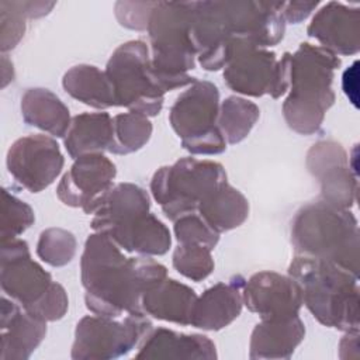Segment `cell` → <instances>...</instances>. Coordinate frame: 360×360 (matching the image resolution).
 <instances>
[{
  "mask_svg": "<svg viewBox=\"0 0 360 360\" xmlns=\"http://www.w3.org/2000/svg\"><path fill=\"white\" fill-rule=\"evenodd\" d=\"M197 212L218 233L240 226L249 217L248 198L228 181L204 198Z\"/></svg>",
  "mask_w": 360,
  "mask_h": 360,
  "instance_id": "27",
  "label": "cell"
},
{
  "mask_svg": "<svg viewBox=\"0 0 360 360\" xmlns=\"http://www.w3.org/2000/svg\"><path fill=\"white\" fill-rule=\"evenodd\" d=\"M243 305L260 319L298 315L302 307L300 284L288 274L263 270L252 274L243 284Z\"/></svg>",
  "mask_w": 360,
  "mask_h": 360,
  "instance_id": "16",
  "label": "cell"
},
{
  "mask_svg": "<svg viewBox=\"0 0 360 360\" xmlns=\"http://www.w3.org/2000/svg\"><path fill=\"white\" fill-rule=\"evenodd\" d=\"M319 1H277V8L285 22L300 24L316 7Z\"/></svg>",
  "mask_w": 360,
  "mask_h": 360,
  "instance_id": "38",
  "label": "cell"
},
{
  "mask_svg": "<svg viewBox=\"0 0 360 360\" xmlns=\"http://www.w3.org/2000/svg\"><path fill=\"white\" fill-rule=\"evenodd\" d=\"M284 32L277 1H191V39L204 70L224 69L240 42L267 49Z\"/></svg>",
  "mask_w": 360,
  "mask_h": 360,
  "instance_id": "1",
  "label": "cell"
},
{
  "mask_svg": "<svg viewBox=\"0 0 360 360\" xmlns=\"http://www.w3.org/2000/svg\"><path fill=\"white\" fill-rule=\"evenodd\" d=\"M166 277V266L150 256L127 257L105 233L94 232L84 242L80 280L86 290V308L91 314L121 318L143 312V292Z\"/></svg>",
  "mask_w": 360,
  "mask_h": 360,
  "instance_id": "2",
  "label": "cell"
},
{
  "mask_svg": "<svg viewBox=\"0 0 360 360\" xmlns=\"http://www.w3.org/2000/svg\"><path fill=\"white\" fill-rule=\"evenodd\" d=\"M104 72L114 90L115 107L146 117L162 111L165 91L155 76L146 42L132 39L121 44L111 53Z\"/></svg>",
  "mask_w": 360,
  "mask_h": 360,
  "instance_id": "8",
  "label": "cell"
},
{
  "mask_svg": "<svg viewBox=\"0 0 360 360\" xmlns=\"http://www.w3.org/2000/svg\"><path fill=\"white\" fill-rule=\"evenodd\" d=\"M211 249L198 243H179L173 252V267L191 281L205 280L215 267Z\"/></svg>",
  "mask_w": 360,
  "mask_h": 360,
  "instance_id": "31",
  "label": "cell"
},
{
  "mask_svg": "<svg viewBox=\"0 0 360 360\" xmlns=\"http://www.w3.org/2000/svg\"><path fill=\"white\" fill-rule=\"evenodd\" d=\"M52 283L51 274L31 257L24 239L1 240L0 284L6 295L28 308L42 298Z\"/></svg>",
  "mask_w": 360,
  "mask_h": 360,
  "instance_id": "14",
  "label": "cell"
},
{
  "mask_svg": "<svg viewBox=\"0 0 360 360\" xmlns=\"http://www.w3.org/2000/svg\"><path fill=\"white\" fill-rule=\"evenodd\" d=\"M1 66H3V83H1V87H6L10 82L14 80L13 63L7 59L6 55L1 56Z\"/></svg>",
  "mask_w": 360,
  "mask_h": 360,
  "instance_id": "39",
  "label": "cell"
},
{
  "mask_svg": "<svg viewBox=\"0 0 360 360\" xmlns=\"http://www.w3.org/2000/svg\"><path fill=\"white\" fill-rule=\"evenodd\" d=\"M173 232L179 243H198L211 250L218 245L219 235L198 212H188L173 221Z\"/></svg>",
  "mask_w": 360,
  "mask_h": 360,
  "instance_id": "34",
  "label": "cell"
},
{
  "mask_svg": "<svg viewBox=\"0 0 360 360\" xmlns=\"http://www.w3.org/2000/svg\"><path fill=\"white\" fill-rule=\"evenodd\" d=\"M290 235L297 255L333 263L359 277L360 232L349 208L321 198L308 202L295 212Z\"/></svg>",
  "mask_w": 360,
  "mask_h": 360,
  "instance_id": "5",
  "label": "cell"
},
{
  "mask_svg": "<svg viewBox=\"0 0 360 360\" xmlns=\"http://www.w3.org/2000/svg\"><path fill=\"white\" fill-rule=\"evenodd\" d=\"M215 343L205 335L179 333L167 328H152L138 345L135 359L215 360Z\"/></svg>",
  "mask_w": 360,
  "mask_h": 360,
  "instance_id": "21",
  "label": "cell"
},
{
  "mask_svg": "<svg viewBox=\"0 0 360 360\" xmlns=\"http://www.w3.org/2000/svg\"><path fill=\"white\" fill-rule=\"evenodd\" d=\"M153 328L145 312L125 318L83 316L75 329L70 356L73 360H112L127 356Z\"/></svg>",
  "mask_w": 360,
  "mask_h": 360,
  "instance_id": "10",
  "label": "cell"
},
{
  "mask_svg": "<svg viewBox=\"0 0 360 360\" xmlns=\"http://www.w3.org/2000/svg\"><path fill=\"white\" fill-rule=\"evenodd\" d=\"M219 104L218 87L208 80H195L170 107L169 122L191 155H219L226 150V141L217 125Z\"/></svg>",
  "mask_w": 360,
  "mask_h": 360,
  "instance_id": "9",
  "label": "cell"
},
{
  "mask_svg": "<svg viewBox=\"0 0 360 360\" xmlns=\"http://www.w3.org/2000/svg\"><path fill=\"white\" fill-rule=\"evenodd\" d=\"M27 17L17 7L15 1H0V49L7 52L17 46L25 32Z\"/></svg>",
  "mask_w": 360,
  "mask_h": 360,
  "instance_id": "35",
  "label": "cell"
},
{
  "mask_svg": "<svg viewBox=\"0 0 360 360\" xmlns=\"http://www.w3.org/2000/svg\"><path fill=\"white\" fill-rule=\"evenodd\" d=\"M197 297L191 287L166 277L143 292L141 305L142 311L153 319L187 326L190 325V316Z\"/></svg>",
  "mask_w": 360,
  "mask_h": 360,
  "instance_id": "23",
  "label": "cell"
},
{
  "mask_svg": "<svg viewBox=\"0 0 360 360\" xmlns=\"http://www.w3.org/2000/svg\"><path fill=\"white\" fill-rule=\"evenodd\" d=\"M20 107L25 124L56 138L66 135L72 121L69 108L51 90L42 87L25 90Z\"/></svg>",
  "mask_w": 360,
  "mask_h": 360,
  "instance_id": "26",
  "label": "cell"
},
{
  "mask_svg": "<svg viewBox=\"0 0 360 360\" xmlns=\"http://www.w3.org/2000/svg\"><path fill=\"white\" fill-rule=\"evenodd\" d=\"M63 145L73 159L108 152L112 145V117L105 111L75 115L63 136Z\"/></svg>",
  "mask_w": 360,
  "mask_h": 360,
  "instance_id": "25",
  "label": "cell"
},
{
  "mask_svg": "<svg viewBox=\"0 0 360 360\" xmlns=\"http://www.w3.org/2000/svg\"><path fill=\"white\" fill-rule=\"evenodd\" d=\"M245 281L242 276H235L207 288L194 302L190 325L202 330H221L231 325L243 308Z\"/></svg>",
  "mask_w": 360,
  "mask_h": 360,
  "instance_id": "19",
  "label": "cell"
},
{
  "mask_svg": "<svg viewBox=\"0 0 360 360\" xmlns=\"http://www.w3.org/2000/svg\"><path fill=\"white\" fill-rule=\"evenodd\" d=\"M149 117L139 112H121L112 117V145L110 153L129 155L143 148L152 136Z\"/></svg>",
  "mask_w": 360,
  "mask_h": 360,
  "instance_id": "30",
  "label": "cell"
},
{
  "mask_svg": "<svg viewBox=\"0 0 360 360\" xmlns=\"http://www.w3.org/2000/svg\"><path fill=\"white\" fill-rule=\"evenodd\" d=\"M0 360H27L46 335V321L25 311L14 300L1 298Z\"/></svg>",
  "mask_w": 360,
  "mask_h": 360,
  "instance_id": "18",
  "label": "cell"
},
{
  "mask_svg": "<svg viewBox=\"0 0 360 360\" xmlns=\"http://www.w3.org/2000/svg\"><path fill=\"white\" fill-rule=\"evenodd\" d=\"M115 176L117 167L105 155H83L75 159L62 176L56 195L65 205L82 208L84 214H90L96 201L114 186Z\"/></svg>",
  "mask_w": 360,
  "mask_h": 360,
  "instance_id": "15",
  "label": "cell"
},
{
  "mask_svg": "<svg viewBox=\"0 0 360 360\" xmlns=\"http://www.w3.org/2000/svg\"><path fill=\"white\" fill-rule=\"evenodd\" d=\"M304 338L305 325L298 315L262 319L252 330L249 357L252 360L290 359Z\"/></svg>",
  "mask_w": 360,
  "mask_h": 360,
  "instance_id": "22",
  "label": "cell"
},
{
  "mask_svg": "<svg viewBox=\"0 0 360 360\" xmlns=\"http://www.w3.org/2000/svg\"><path fill=\"white\" fill-rule=\"evenodd\" d=\"M63 155L58 142L48 135L31 134L15 139L6 156L13 179L30 193L49 187L63 169Z\"/></svg>",
  "mask_w": 360,
  "mask_h": 360,
  "instance_id": "12",
  "label": "cell"
},
{
  "mask_svg": "<svg viewBox=\"0 0 360 360\" xmlns=\"http://www.w3.org/2000/svg\"><path fill=\"white\" fill-rule=\"evenodd\" d=\"M339 66L338 55L309 42L290 53V87L283 103L288 128L301 135L321 129L326 111L335 104L332 83Z\"/></svg>",
  "mask_w": 360,
  "mask_h": 360,
  "instance_id": "3",
  "label": "cell"
},
{
  "mask_svg": "<svg viewBox=\"0 0 360 360\" xmlns=\"http://www.w3.org/2000/svg\"><path fill=\"white\" fill-rule=\"evenodd\" d=\"M69 308V298L66 294V290L62 284L53 281L49 287V290L42 295L41 300H38L35 304H32L28 308H24L30 314L38 316L39 319H44L46 322H55L65 316Z\"/></svg>",
  "mask_w": 360,
  "mask_h": 360,
  "instance_id": "36",
  "label": "cell"
},
{
  "mask_svg": "<svg viewBox=\"0 0 360 360\" xmlns=\"http://www.w3.org/2000/svg\"><path fill=\"white\" fill-rule=\"evenodd\" d=\"M35 221V214L31 205L10 194L6 188L1 190V240L18 238Z\"/></svg>",
  "mask_w": 360,
  "mask_h": 360,
  "instance_id": "33",
  "label": "cell"
},
{
  "mask_svg": "<svg viewBox=\"0 0 360 360\" xmlns=\"http://www.w3.org/2000/svg\"><path fill=\"white\" fill-rule=\"evenodd\" d=\"M62 86L70 97L93 108L115 107L112 86L105 72L94 65L80 63L72 66L63 75Z\"/></svg>",
  "mask_w": 360,
  "mask_h": 360,
  "instance_id": "28",
  "label": "cell"
},
{
  "mask_svg": "<svg viewBox=\"0 0 360 360\" xmlns=\"http://www.w3.org/2000/svg\"><path fill=\"white\" fill-rule=\"evenodd\" d=\"M287 273L300 284L302 304L319 323L342 332L359 330L357 276L333 263L297 253Z\"/></svg>",
  "mask_w": 360,
  "mask_h": 360,
  "instance_id": "4",
  "label": "cell"
},
{
  "mask_svg": "<svg viewBox=\"0 0 360 360\" xmlns=\"http://www.w3.org/2000/svg\"><path fill=\"white\" fill-rule=\"evenodd\" d=\"M260 117L259 107L240 96H229L219 104L217 125L226 143L242 142L252 131Z\"/></svg>",
  "mask_w": 360,
  "mask_h": 360,
  "instance_id": "29",
  "label": "cell"
},
{
  "mask_svg": "<svg viewBox=\"0 0 360 360\" xmlns=\"http://www.w3.org/2000/svg\"><path fill=\"white\" fill-rule=\"evenodd\" d=\"M121 249L141 256H162L172 246L169 228L150 211L128 217L104 232Z\"/></svg>",
  "mask_w": 360,
  "mask_h": 360,
  "instance_id": "20",
  "label": "cell"
},
{
  "mask_svg": "<svg viewBox=\"0 0 360 360\" xmlns=\"http://www.w3.org/2000/svg\"><path fill=\"white\" fill-rule=\"evenodd\" d=\"M77 242L75 235L63 228H48L39 233L37 242L38 257L52 267H62L72 262Z\"/></svg>",
  "mask_w": 360,
  "mask_h": 360,
  "instance_id": "32",
  "label": "cell"
},
{
  "mask_svg": "<svg viewBox=\"0 0 360 360\" xmlns=\"http://www.w3.org/2000/svg\"><path fill=\"white\" fill-rule=\"evenodd\" d=\"M224 82L236 94L278 98L290 87V52L281 59L273 51L240 45L224 68Z\"/></svg>",
  "mask_w": 360,
  "mask_h": 360,
  "instance_id": "11",
  "label": "cell"
},
{
  "mask_svg": "<svg viewBox=\"0 0 360 360\" xmlns=\"http://www.w3.org/2000/svg\"><path fill=\"white\" fill-rule=\"evenodd\" d=\"M150 60L162 90L186 87L197 79V52L191 39V1H156L148 20Z\"/></svg>",
  "mask_w": 360,
  "mask_h": 360,
  "instance_id": "6",
  "label": "cell"
},
{
  "mask_svg": "<svg viewBox=\"0 0 360 360\" xmlns=\"http://www.w3.org/2000/svg\"><path fill=\"white\" fill-rule=\"evenodd\" d=\"M149 211L150 200L142 187L134 183H118L93 205L90 211L93 214L90 226L94 232H104L111 225L128 217Z\"/></svg>",
  "mask_w": 360,
  "mask_h": 360,
  "instance_id": "24",
  "label": "cell"
},
{
  "mask_svg": "<svg viewBox=\"0 0 360 360\" xmlns=\"http://www.w3.org/2000/svg\"><path fill=\"white\" fill-rule=\"evenodd\" d=\"M307 34L338 56L356 55L360 49V8L328 1L312 17Z\"/></svg>",
  "mask_w": 360,
  "mask_h": 360,
  "instance_id": "17",
  "label": "cell"
},
{
  "mask_svg": "<svg viewBox=\"0 0 360 360\" xmlns=\"http://www.w3.org/2000/svg\"><path fill=\"white\" fill-rule=\"evenodd\" d=\"M305 165L319 183L321 200L349 210L354 205L357 177L342 143L333 139L318 141L308 149Z\"/></svg>",
  "mask_w": 360,
  "mask_h": 360,
  "instance_id": "13",
  "label": "cell"
},
{
  "mask_svg": "<svg viewBox=\"0 0 360 360\" xmlns=\"http://www.w3.org/2000/svg\"><path fill=\"white\" fill-rule=\"evenodd\" d=\"M224 166L214 160L181 158L159 167L150 180V193L166 218L197 212L200 202L226 183Z\"/></svg>",
  "mask_w": 360,
  "mask_h": 360,
  "instance_id": "7",
  "label": "cell"
},
{
  "mask_svg": "<svg viewBox=\"0 0 360 360\" xmlns=\"http://www.w3.org/2000/svg\"><path fill=\"white\" fill-rule=\"evenodd\" d=\"M155 4L156 1H118L115 3V17L125 28L143 31L148 28V20Z\"/></svg>",
  "mask_w": 360,
  "mask_h": 360,
  "instance_id": "37",
  "label": "cell"
}]
</instances>
